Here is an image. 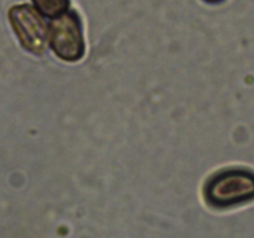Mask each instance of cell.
Masks as SVG:
<instances>
[{
    "label": "cell",
    "instance_id": "1",
    "mask_svg": "<svg viewBox=\"0 0 254 238\" xmlns=\"http://www.w3.org/2000/svg\"><path fill=\"white\" fill-rule=\"evenodd\" d=\"M208 201L216 206H230L254 198V174L233 169L218 174L206 187Z\"/></svg>",
    "mask_w": 254,
    "mask_h": 238
},
{
    "label": "cell",
    "instance_id": "2",
    "mask_svg": "<svg viewBox=\"0 0 254 238\" xmlns=\"http://www.w3.org/2000/svg\"><path fill=\"white\" fill-rule=\"evenodd\" d=\"M49 42L60 59L73 62L84 52L81 24L76 12L66 11L52 19L49 29Z\"/></svg>",
    "mask_w": 254,
    "mask_h": 238
},
{
    "label": "cell",
    "instance_id": "3",
    "mask_svg": "<svg viewBox=\"0 0 254 238\" xmlns=\"http://www.w3.org/2000/svg\"><path fill=\"white\" fill-rule=\"evenodd\" d=\"M9 19L22 46L32 54H44L49 42V29L36 7L16 5L10 9Z\"/></svg>",
    "mask_w": 254,
    "mask_h": 238
},
{
    "label": "cell",
    "instance_id": "4",
    "mask_svg": "<svg viewBox=\"0 0 254 238\" xmlns=\"http://www.w3.org/2000/svg\"><path fill=\"white\" fill-rule=\"evenodd\" d=\"M32 2L40 14L51 19L66 12L69 5V0H32Z\"/></svg>",
    "mask_w": 254,
    "mask_h": 238
},
{
    "label": "cell",
    "instance_id": "5",
    "mask_svg": "<svg viewBox=\"0 0 254 238\" xmlns=\"http://www.w3.org/2000/svg\"><path fill=\"white\" fill-rule=\"evenodd\" d=\"M205 1H207V2H213V4H215V2H221V1H222V0H205Z\"/></svg>",
    "mask_w": 254,
    "mask_h": 238
}]
</instances>
